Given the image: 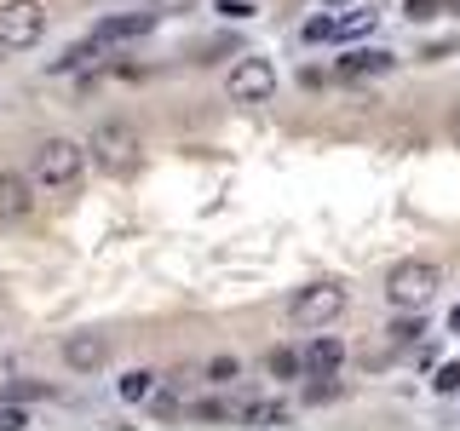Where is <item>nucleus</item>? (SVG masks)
<instances>
[{
  "instance_id": "f257e3e1",
  "label": "nucleus",
  "mask_w": 460,
  "mask_h": 431,
  "mask_svg": "<svg viewBox=\"0 0 460 431\" xmlns=\"http://www.w3.org/2000/svg\"><path fill=\"white\" fill-rule=\"evenodd\" d=\"M81 172H86V144H75V138H47L35 150L29 179H35L40 190H75Z\"/></svg>"
},
{
  "instance_id": "f03ea898",
  "label": "nucleus",
  "mask_w": 460,
  "mask_h": 431,
  "mask_svg": "<svg viewBox=\"0 0 460 431\" xmlns=\"http://www.w3.org/2000/svg\"><path fill=\"white\" fill-rule=\"evenodd\" d=\"M438 287H443V270L431 259H402V265H392V277H385V299L397 311H426L438 299Z\"/></svg>"
},
{
  "instance_id": "7ed1b4c3",
  "label": "nucleus",
  "mask_w": 460,
  "mask_h": 431,
  "mask_svg": "<svg viewBox=\"0 0 460 431\" xmlns=\"http://www.w3.org/2000/svg\"><path fill=\"white\" fill-rule=\"evenodd\" d=\"M40 35H47V6L40 0H6L0 6V47L29 52Z\"/></svg>"
},
{
  "instance_id": "20e7f679",
  "label": "nucleus",
  "mask_w": 460,
  "mask_h": 431,
  "mask_svg": "<svg viewBox=\"0 0 460 431\" xmlns=\"http://www.w3.org/2000/svg\"><path fill=\"white\" fill-rule=\"evenodd\" d=\"M225 92H230V104H270V98H277V69H270V57H242V64L230 69Z\"/></svg>"
},
{
  "instance_id": "39448f33",
  "label": "nucleus",
  "mask_w": 460,
  "mask_h": 431,
  "mask_svg": "<svg viewBox=\"0 0 460 431\" xmlns=\"http://www.w3.org/2000/svg\"><path fill=\"white\" fill-rule=\"evenodd\" d=\"M340 311H345V287L340 282H316V287L288 299V316H294L299 328H323V322H334Z\"/></svg>"
},
{
  "instance_id": "423d86ee",
  "label": "nucleus",
  "mask_w": 460,
  "mask_h": 431,
  "mask_svg": "<svg viewBox=\"0 0 460 431\" xmlns=\"http://www.w3.org/2000/svg\"><path fill=\"white\" fill-rule=\"evenodd\" d=\"M86 150L98 155V167H110V172H127L138 162V133L133 127H121V121H104L93 133V144H86Z\"/></svg>"
},
{
  "instance_id": "0eeeda50",
  "label": "nucleus",
  "mask_w": 460,
  "mask_h": 431,
  "mask_svg": "<svg viewBox=\"0 0 460 431\" xmlns=\"http://www.w3.org/2000/svg\"><path fill=\"white\" fill-rule=\"evenodd\" d=\"M64 363L75 368V374L104 368V363H110V339H104V334H69V339H64Z\"/></svg>"
},
{
  "instance_id": "6e6552de",
  "label": "nucleus",
  "mask_w": 460,
  "mask_h": 431,
  "mask_svg": "<svg viewBox=\"0 0 460 431\" xmlns=\"http://www.w3.org/2000/svg\"><path fill=\"white\" fill-rule=\"evenodd\" d=\"M29 179H18V172H0V224H12V219H23L29 213Z\"/></svg>"
},
{
  "instance_id": "1a4fd4ad",
  "label": "nucleus",
  "mask_w": 460,
  "mask_h": 431,
  "mask_svg": "<svg viewBox=\"0 0 460 431\" xmlns=\"http://www.w3.org/2000/svg\"><path fill=\"white\" fill-rule=\"evenodd\" d=\"M385 69H397L392 52H351V57H340V75H345V81H357V75H385Z\"/></svg>"
},
{
  "instance_id": "9d476101",
  "label": "nucleus",
  "mask_w": 460,
  "mask_h": 431,
  "mask_svg": "<svg viewBox=\"0 0 460 431\" xmlns=\"http://www.w3.org/2000/svg\"><path fill=\"white\" fill-rule=\"evenodd\" d=\"M150 29H155V18H144V12H138V18H110V23H98V47H110V40H138V35H150Z\"/></svg>"
},
{
  "instance_id": "9b49d317",
  "label": "nucleus",
  "mask_w": 460,
  "mask_h": 431,
  "mask_svg": "<svg viewBox=\"0 0 460 431\" xmlns=\"http://www.w3.org/2000/svg\"><path fill=\"white\" fill-rule=\"evenodd\" d=\"M345 363V345L340 339H316L311 351H305V374H334Z\"/></svg>"
},
{
  "instance_id": "f8f14e48",
  "label": "nucleus",
  "mask_w": 460,
  "mask_h": 431,
  "mask_svg": "<svg viewBox=\"0 0 460 431\" xmlns=\"http://www.w3.org/2000/svg\"><path fill=\"white\" fill-rule=\"evenodd\" d=\"M150 385H155V374L150 368H133V374L115 380V391H121V402H144V397H150Z\"/></svg>"
},
{
  "instance_id": "ddd939ff",
  "label": "nucleus",
  "mask_w": 460,
  "mask_h": 431,
  "mask_svg": "<svg viewBox=\"0 0 460 431\" xmlns=\"http://www.w3.org/2000/svg\"><path fill=\"white\" fill-rule=\"evenodd\" d=\"M380 23V12H345V18H334V40H351V35H368V29Z\"/></svg>"
},
{
  "instance_id": "4468645a",
  "label": "nucleus",
  "mask_w": 460,
  "mask_h": 431,
  "mask_svg": "<svg viewBox=\"0 0 460 431\" xmlns=\"http://www.w3.org/2000/svg\"><path fill=\"white\" fill-rule=\"evenodd\" d=\"M385 334H392V345H420V334H426V322H420V316H402V322H392V328H385Z\"/></svg>"
},
{
  "instance_id": "2eb2a0df",
  "label": "nucleus",
  "mask_w": 460,
  "mask_h": 431,
  "mask_svg": "<svg viewBox=\"0 0 460 431\" xmlns=\"http://www.w3.org/2000/svg\"><path fill=\"white\" fill-rule=\"evenodd\" d=\"M242 420H248V426H282V420H288V409H282V402H253Z\"/></svg>"
},
{
  "instance_id": "dca6fc26",
  "label": "nucleus",
  "mask_w": 460,
  "mask_h": 431,
  "mask_svg": "<svg viewBox=\"0 0 460 431\" xmlns=\"http://www.w3.org/2000/svg\"><path fill=\"white\" fill-rule=\"evenodd\" d=\"M270 374H277V380H299V374H305V363H299L294 351H270Z\"/></svg>"
},
{
  "instance_id": "f3484780",
  "label": "nucleus",
  "mask_w": 460,
  "mask_h": 431,
  "mask_svg": "<svg viewBox=\"0 0 460 431\" xmlns=\"http://www.w3.org/2000/svg\"><path fill=\"white\" fill-rule=\"evenodd\" d=\"M305 40H311V47H323V40H334V18H311V23H305Z\"/></svg>"
},
{
  "instance_id": "a211bd4d",
  "label": "nucleus",
  "mask_w": 460,
  "mask_h": 431,
  "mask_svg": "<svg viewBox=\"0 0 460 431\" xmlns=\"http://www.w3.org/2000/svg\"><path fill=\"white\" fill-rule=\"evenodd\" d=\"M431 385H438L443 397H449V391H460V363H443V368H438V380H431Z\"/></svg>"
},
{
  "instance_id": "6ab92c4d",
  "label": "nucleus",
  "mask_w": 460,
  "mask_h": 431,
  "mask_svg": "<svg viewBox=\"0 0 460 431\" xmlns=\"http://www.w3.org/2000/svg\"><path fill=\"white\" fill-rule=\"evenodd\" d=\"M23 426H29V414L18 402H6V409H0V431H23Z\"/></svg>"
},
{
  "instance_id": "aec40b11",
  "label": "nucleus",
  "mask_w": 460,
  "mask_h": 431,
  "mask_svg": "<svg viewBox=\"0 0 460 431\" xmlns=\"http://www.w3.org/2000/svg\"><path fill=\"white\" fill-rule=\"evenodd\" d=\"M316 380H323V385H311V391H305L311 402H334V397H340V385L328 380V374H316Z\"/></svg>"
},
{
  "instance_id": "412c9836",
  "label": "nucleus",
  "mask_w": 460,
  "mask_h": 431,
  "mask_svg": "<svg viewBox=\"0 0 460 431\" xmlns=\"http://www.w3.org/2000/svg\"><path fill=\"white\" fill-rule=\"evenodd\" d=\"M190 414H196V420H213V426H219V420H225V402H196Z\"/></svg>"
},
{
  "instance_id": "4be33fe9",
  "label": "nucleus",
  "mask_w": 460,
  "mask_h": 431,
  "mask_svg": "<svg viewBox=\"0 0 460 431\" xmlns=\"http://www.w3.org/2000/svg\"><path fill=\"white\" fill-rule=\"evenodd\" d=\"M230 374H236V363H230V356H213V363H208V380H230Z\"/></svg>"
},
{
  "instance_id": "5701e85b",
  "label": "nucleus",
  "mask_w": 460,
  "mask_h": 431,
  "mask_svg": "<svg viewBox=\"0 0 460 431\" xmlns=\"http://www.w3.org/2000/svg\"><path fill=\"white\" fill-rule=\"evenodd\" d=\"M443 0H409V18H438Z\"/></svg>"
},
{
  "instance_id": "b1692460",
  "label": "nucleus",
  "mask_w": 460,
  "mask_h": 431,
  "mask_svg": "<svg viewBox=\"0 0 460 431\" xmlns=\"http://www.w3.org/2000/svg\"><path fill=\"white\" fill-rule=\"evenodd\" d=\"M449 138H455V144H460V110H455V115H449Z\"/></svg>"
},
{
  "instance_id": "393cba45",
  "label": "nucleus",
  "mask_w": 460,
  "mask_h": 431,
  "mask_svg": "<svg viewBox=\"0 0 460 431\" xmlns=\"http://www.w3.org/2000/svg\"><path fill=\"white\" fill-rule=\"evenodd\" d=\"M449 334H460V305H455V311H449Z\"/></svg>"
},
{
  "instance_id": "a878e982",
  "label": "nucleus",
  "mask_w": 460,
  "mask_h": 431,
  "mask_svg": "<svg viewBox=\"0 0 460 431\" xmlns=\"http://www.w3.org/2000/svg\"><path fill=\"white\" fill-rule=\"evenodd\" d=\"M323 6H345V0H323Z\"/></svg>"
}]
</instances>
